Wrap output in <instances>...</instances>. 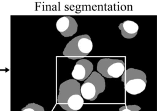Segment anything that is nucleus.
I'll list each match as a JSON object with an SVG mask.
<instances>
[{
  "instance_id": "f257e3e1",
  "label": "nucleus",
  "mask_w": 157,
  "mask_h": 111,
  "mask_svg": "<svg viewBox=\"0 0 157 111\" xmlns=\"http://www.w3.org/2000/svg\"><path fill=\"white\" fill-rule=\"evenodd\" d=\"M93 49V43L90 37L82 35L72 39L66 46L63 55L72 60L81 59L88 56Z\"/></svg>"
},
{
  "instance_id": "f03ea898",
  "label": "nucleus",
  "mask_w": 157,
  "mask_h": 111,
  "mask_svg": "<svg viewBox=\"0 0 157 111\" xmlns=\"http://www.w3.org/2000/svg\"><path fill=\"white\" fill-rule=\"evenodd\" d=\"M121 76V81L124 83V89L127 93L136 95L145 89L147 77L144 71L131 68L124 70Z\"/></svg>"
},
{
  "instance_id": "7ed1b4c3",
  "label": "nucleus",
  "mask_w": 157,
  "mask_h": 111,
  "mask_svg": "<svg viewBox=\"0 0 157 111\" xmlns=\"http://www.w3.org/2000/svg\"><path fill=\"white\" fill-rule=\"evenodd\" d=\"M105 83L104 77L98 72L93 71L80 85V91L82 97L85 99L94 101L105 90Z\"/></svg>"
},
{
  "instance_id": "20e7f679",
  "label": "nucleus",
  "mask_w": 157,
  "mask_h": 111,
  "mask_svg": "<svg viewBox=\"0 0 157 111\" xmlns=\"http://www.w3.org/2000/svg\"><path fill=\"white\" fill-rule=\"evenodd\" d=\"M98 72L107 78H118L125 70L124 63L122 60L110 58L101 59L97 64Z\"/></svg>"
},
{
  "instance_id": "39448f33",
  "label": "nucleus",
  "mask_w": 157,
  "mask_h": 111,
  "mask_svg": "<svg viewBox=\"0 0 157 111\" xmlns=\"http://www.w3.org/2000/svg\"><path fill=\"white\" fill-rule=\"evenodd\" d=\"M80 84L75 79H69L59 85V93L57 96V102L63 108L67 99L74 94H80Z\"/></svg>"
},
{
  "instance_id": "423d86ee",
  "label": "nucleus",
  "mask_w": 157,
  "mask_h": 111,
  "mask_svg": "<svg viewBox=\"0 0 157 111\" xmlns=\"http://www.w3.org/2000/svg\"><path fill=\"white\" fill-rule=\"evenodd\" d=\"M56 27L63 36L69 37L77 32L78 24L72 16H63L57 20Z\"/></svg>"
},
{
  "instance_id": "0eeeda50",
  "label": "nucleus",
  "mask_w": 157,
  "mask_h": 111,
  "mask_svg": "<svg viewBox=\"0 0 157 111\" xmlns=\"http://www.w3.org/2000/svg\"><path fill=\"white\" fill-rule=\"evenodd\" d=\"M93 65L90 60L81 59L76 62L71 74L74 79L84 81L93 72Z\"/></svg>"
},
{
  "instance_id": "6e6552de",
  "label": "nucleus",
  "mask_w": 157,
  "mask_h": 111,
  "mask_svg": "<svg viewBox=\"0 0 157 111\" xmlns=\"http://www.w3.org/2000/svg\"><path fill=\"white\" fill-rule=\"evenodd\" d=\"M118 28L121 30L122 36L128 39L134 38L139 30L138 24L131 20H126L120 23Z\"/></svg>"
},
{
  "instance_id": "1a4fd4ad",
  "label": "nucleus",
  "mask_w": 157,
  "mask_h": 111,
  "mask_svg": "<svg viewBox=\"0 0 157 111\" xmlns=\"http://www.w3.org/2000/svg\"><path fill=\"white\" fill-rule=\"evenodd\" d=\"M83 103V98L81 95L74 94L67 99L66 104L62 109L66 111H78L82 108Z\"/></svg>"
},
{
  "instance_id": "9d476101",
  "label": "nucleus",
  "mask_w": 157,
  "mask_h": 111,
  "mask_svg": "<svg viewBox=\"0 0 157 111\" xmlns=\"http://www.w3.org/2000/svg\"><path fill=\"white\" fill-rule=\"evenodd\" d=\"M21 111H45L42 106L35 104L30 103L28 104L26 107L21 109Z\"/></svg>"
},
{
  "instance_id": "9b49d317",
  "label": "nucleus",
  "mask_w": 157,
  "mask_h": 111,
  "mask_svg": "<svg viewBox=\"0 0 157 111\" xmlns=\"http://www.w3.org/2000/svg\"><path fill=\"white\" fill-rule=\"evenodd\" d=\"M141 108L137 105H128L122 106L119 109V111H139Z\"/></svg>"
}]
</instances>
